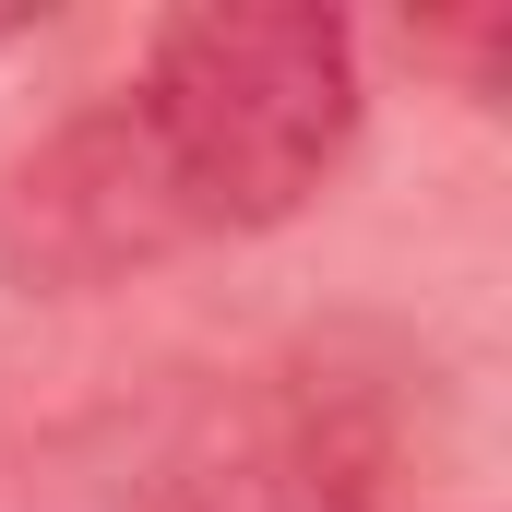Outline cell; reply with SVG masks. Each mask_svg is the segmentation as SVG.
Instances as JSON below:
<instances>
[{
  "instance_id": "6da1fadb",
  "label": "cell",
  "mask_w": 512,
  "mask_h": 512,
  "mask_svg": "<svg viewBox=\"0 0 512 512\" xmlns=\"http://www.w3.org/2000/svg\"><path fill=\"white\" fill-rule=\"evenodd\" d=\"M370 72L358 24L322 0H203L155 24L120 96L72 108L0 167V274L36 298H96L179 251L262 239L322 203L358 155Z\"/></svg>"
},
{
  "instance_id": "7a4b0ae2",
  "label": "cell",
  "mask_w": 512,
  "mask_h": 512,
  "mask_svg": "<svg viewBox=\"0 0 512 512\" xmlns=\"http://www.w3.org/2000/svg\"><path fill=\"white\" fill-rule=\"evenodd\" d=\"M131 512H393V489H382V453L358 429H334L322 405L262 393V405L203 417L143 477Z\"/></svg>"
}]
</instances>
